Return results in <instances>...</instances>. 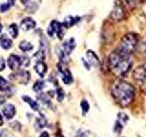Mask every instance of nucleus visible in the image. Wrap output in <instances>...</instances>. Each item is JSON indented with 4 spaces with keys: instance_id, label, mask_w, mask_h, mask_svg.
<instances>
[{
    "instance_id": "f257e3e1",
    "label": "nucleus",
    "mask_w": 146,
    "mask_h": 137,
    "mask_svg": "<svg viewBox=\"0 0 146 137\" xmlns=\"http://www.w3.org/2000/svg\"><path fill=\"white\" fill-rule=\"evenodd\" d=\"M109 67L116 75L123 76L130 71L132 66L131 55L123 54L118 49L112 51L109 56Z\"/></svg>"
},
{
    "instance_id": "f03ea898",
    "label": "nucleus",
    "mask_w": 146,
    "mask_h": 137,
    "mask_svg": "<svg viewBox=\"0 0 146 137\" xmlns=\"http://www.w3.org/2000/svg\"><path fill=\"white\" fill-rule=\"evenodd\" d=\"M111 94L121 106H128L134 99L135 90L133 86L124 80H117L113 83Z\"/></svg>"
},
{
    "instance_id": "7ed1b4c3",
    "label": "nucleus",
    "mask_w": 146,
    "mask_h": 137,
    "mask_svg": "<svg viewBox=\"0 0 146 137\" xmlns=\"http://www.w3.org/2000/svg\"><path fill=\"white\" fill-rule=\"evenodd\" d=\"M138 42L139 38L137 34L130 32V33H127L122 37L117 49L123 54L131 55V53L134 51L138 46Z\"/></svg>"
},
{
    "instance_id": "20e7f679",
    "label": "nucleus",
    "mask_w": 146,
    "mask_h": 137,
    "mask_svg": "<svg viewBox=\"0 0 146 137\" xmlns=\"http://www.w3.org/2000/svg\"><path fill=\"white\" fill-rule=\"evenodd\" d=\"M75 48H76V41L74 39L71 38L68 40H66L65 42L62 44L61 47L58 48V55L59 59H60V61L65 63L68 61V56H70V53L72 52V50Z\"/></svg>"
},
{
    "instance_id": "39448f33",
    "label": "nucleus",
    "mask_w": 146,
    "mask_h": 137,
    "mask_svg": "<svg viewBox=\"0 0 146 137\" xmlns=\"http://www.w3.org/2000/svg\"><path fill=\"white\" fill-rule=\"evenodd\" d=\"M111 17L116 21H121L125 17V7L121 0H115L111 12Z\"/></svg>"
},
{
    "instance_id": "423d86ee",
    "label": "nucleus",
    "mask_w": 146,
    "mask_h": 137,
    "mask_svg": "<svg viewBox=\"0 0 146 137\" xmlns=\"http://www.w3.org/2000/svg\"><path fill=\"white\" fill-rule=\"evenodd\" d=\"M132 77L141 88L146 91V65H141L133 70Z\"/></svg>"
},
{
    "instance_id": "0eeeda50",
    "label": "nucleus",
    "mask_w": 146,
    "mask_h": 137,
    "mask_svg": "<svg viewBox=\"0 0 146 137\" xmlns=\"http://www.w3.org/2000/svg\"><path fill=\"white\" fill-rule=\"evenodd\" d=\"M64 27L63 24L57 20H52L48 27V35L49 37H54L55 35L58 36V39H62L64 36Z\"/></svg>"
},
{
    "instance_id": "6e6552de",
    "label": "nucleus",
    "mask_w": 146,
    "mask_h": 137,
    "mask_svg": "<svg viewBox=\"0 0 146 137\" xmlns=\"http://www.w3.org/2000/svg\"><path fill=\"white\" fill-rule=\"evenodd\" d=\"M58 70L59 71L61 75V79L62 81L64 82L65 84H71L73 82V77L71 75V73L70 71V70L66 67L65 63L64 62H59L58 63Z\"/></svg>"
},
{
    "instance_id": "1a4fd4ad",
    "label": "nucleus",
    "mask_w": 146,
    "mask_h": 137,
    "mask_svg": "<svg viewBox=\"0 0 146 137\" xmlns=\"http://www.w3.org/2000/svg\"><path fill=\"white\" fill-rule=\"evenodd\" d=\"M7 65L9 68L12 70H17L22 66V59L21 57L15 54H11L7 59Z\"/></svg>"
},
{
    "instance_id": "9d476101",
    "label": "nucleus",
    "mask_w": 146,
    "mask_h": 137,
    "mask_svg": "<svg viewBox=\"0 0 146 137\" xmlns=\"http://www.w3.org/2000/svg\"><path fill=\"white\" fill-rule=\"evenodd\" d=\"M12 76H14L16 80H18L20 83H23V84H27L30 80V73L29 71L23 70L17 71V73H14Z\"/></svg>"
},
{
    "instance_id": "9b49d317",
    "label": "nucleus",
    "mask_w": 146,
    "mask_h": 137,
    "mask_svg": "<svg viewBox=\"0 0 146 137\" xmlns=\"http://www.w3.org/2000/svg\"><path fill=\"white\" fill-rule=\"evenodd\" d=\"M86 61L89 63V65H90V66H94V67L99 66V63H100L99 57H98V55L93 51V50H90V49L87 50Z\"/></svg>"
},
{
    "instance_id": "f8f14e48",
    "label": "nucleus",
    "mask_w": 146,
    "mask_h": 137,
    "mask_svg": "<svg viewBox=\"0 0 146 137\" xmlns=\"http://www.w3.org/2000/svg\"><path fill=\"white\" fill-rule=\"evenodd\" d=\"M36 21L33 19V18H31L29 17L23 18V19L21 20V23H20L21 29L24 31H29V30L33 29L36 27Z\"/></svg>"
},
{
    "instance_id": "ddd939ff",
    "label": "nucleus",
    "mask_w": 146,
    "mask_h": 137,
    "mask_svg": "<svg viewBox=\"0 0 146 137\" xmlns=\"http://www.w3.org/2000/svg\"><path fill=\"white\" fill-rule=\"evenodd\" d=\"M3 114L7 120H11V119L16 115V107L10 103L5 105L3 108Z\"/></svg>"
},
{
    "instance_id": "4468645a",
    "label": "nucleus",
    "mask_w": 146,
    "mask_h": 137,
    "mask_svg": "<svg viewBox=\"0 0 146 137\" xmlns=\"http://www.w3.org/2000/svg\"><path fill=\"white\" fill-rule=\"evenodd\" d=\"M80 20V17L77 16H68L64 18V21L62 22V24L65 29H68V27H71L74 25H76L78 22Z\"/></svg>"
},
{
    "instance_id": "2eb2a0df",
    "label": "nucleus",
    "mask_w": 146,
    "mask_h": 137,
    "mask_svg": "<svg viewBox=\"0 0 146 137\" xmlns=\"http://www.w3.org/2000/svg\"><path fill=\"white\" fill-rule=\"evenodd\" d=\"M34 68L36 72L38 74V76H40L41 78H43L48 71V66L44 61H38L36 63Z\"/></svg>"
},
{
    "instance_id": "dca6fc26",
    "label": "nucleus",
    "mask_w": 146,
    "mask_h": 137,
    "mask_svg": "<svg viewBox=\"0 0 146 137\" xmlns=\"http://www.w3.org/2000/svg\"><path fill=\"white\" fill-rule=\"evenodd\" d=\"M34 57L36 58V59L38 61H44L45 57H46V49H45L43 40L40 41V48L38 49V51L34 55Z\"/></svg>"
},
{
    "instance_id": "f3484780",
    "label": "nucleus",
    "mask_w": 146,
    "mask_h": 137,
    "mask_svg": "<svg viewBox=\"0 0 146 137\" xmlns=\"http://www.w3.org/2000/svg\"><path fill=\"white\" fill-rule=\"evenodd\" d=\"M12 40L8 38L7 35L3 34L1 37H0V45L4 49H9L12 47Z\"/></svg>"
},
{
    "instance_id": "a211bd4d",
    "label": "nucleus",
    "mask_w": 146,
    "mask_h": 137,
    "mask_svg": "<svg viewBox=\"0 0 146 137\" xmlns=\"http://www.w3.org/2000/svg\"><path fill=\"white\" fill-rule=\"evenodd\" d=\"M22 100H24L25 102H27V104H29V106L32 108V110H33V111L38 112V110H39V105H38V103L36 102V100H32L30 97H29V96H23Z\"/></svg>"
},
{
    "instance_id": "6ab92c4d",
    "label": "nucleus",
    "mask_w": 146,
    "mask_h": 137,
    "mask_svg": "<svg viewBox=\"0 0 146 137\" xmlns=\"http://www.w3.org/2000/svg\"><path fill=\"white\" fill-rule=\"evenodd\" d=\"M18 47L19 49L22 50L23 52H29V51H31L32 49H33V45H32L30 42L27 40H22L21 42L18 45Z\"/></svg>"
},
{
    "instance_id": "aec40b11",
    "label": "nucleus",
    "mask_w": 146,
    "mask_h": 137,
    "mask_svg": "<svg viewBox=\"0 0 146 137\" xmlns=\"http://www.w3.org/2000/svg\"><path fill=\"white\" fill-rule=\"evenodd\" d=\"M46 125H47V121H46V119L41 116V117H38L36 119V122H35V128L36 130H40L44 128Z\"/></svg>"
},
{
    "instance_id": "412c9836",
    "label": "nucleus",
    "mask_w": 146,
    "mask_h": 137,
    "mask_svg": "<svg viewBox=\"0 0 146 137\" xmlns=\"http://www.w3.org/2000/svg\"><path fill=\"white\" fill-rule=\"evenodd\" d=\"M8 32L9 34H10V36L12 37V38L16 39L17 35H18V27L17 26V24H11L10 26L8 27Z\"/></svg>"
},
{
    "instance_id": "4be33fe9",
    "label": "nucleus",
    "mask_w": 146,
    "mask_h": 137,
    "mask_svg": "<svg viewBox=\"0 0 146 137\" xmlns=\"http://www.w3.org/2000/svg\"><path fill=\"white\" fill-rule=\"evenodd\" d=\"M45 82L43 80H36L33 85V90L36 92H40L44 89Z\"/></svg>"
},
{
    "instance_id": "5701e85b",
    "label": "nucleus",
    "mask_w": 146,
    "mask_h": 137,
    "mask_svg": "<svg viewBox=\"0 0 146 137\" xmlns=\"http://www.w3.org/2000/svg\"><path fill=\"white\" fill-rule=\"evenodd\" d=\"M7 90H9L8 82L3 77H0V91H7Z\"/></svg>"
},
{
    "instance_id": "b1692460",
    "label": "nucleus",
    "mask_w": 146,
    "mask_h": 137,
    "mask_svg": "<svg viewBox=\"0 0 146 137\" xmlns=\"http://www.w3.org/2000/svg\"><path fill=\"white\" fill-rule=\"evenodd\" d=\"M38 99L39 100H41V102H43V104H45V105H50V100L48 99V97L47 95H45V94H39L38 96Z\"/></svg>"
},
{
    "instance_id": "393cba45",
    "label": "nucleus",
    "mask_w": 146,
    "mask_h": 137,
    "mask_svg": "<svg viewBox=\"0 0 146 137\" xmlns=\"http://www.w3.org/2000/svg\"><path fill=\"white\" fill-rule=\"evenodd\" d=\"M57 95H58V102H62L65 97V92H64L63 89L61 88H58L57 89Z\"/></svg>"
},
{
    "instance_id": "a878e982",
    "label": "nucleus",
    "mask_w": 146,
    "mask_h": 137,
    "mask_svg": "<svg viewBox=\"0 0 146 137\" xmlns=\"http://www.w3.org/2000/svg\"><path fill=\"white\" fill-rule=\"evenodd\" d=\"M80 106H81V109H82V111H83L84 113L86 112H88V111L90 110V105L88 103V102L87 100H81V102H80Z\"/></svg>"
},
{
    "instance_id": "bb28decb",
    "label": "nucleus",
    "mask_w": 146,
    "mask_h": 137,
    "mask_svg": "<svg viewBox=\"0 0 146 137\" xmlns=\"http://www.w3.org/2000/svg\"><path fill=\"white\" fill-rule=\"evenodd\" d=\"M124 1L128 6H130L131 7L133 8V7H136L137 5L139 4L140 0H124Z\"/></svg>"
},
{
    "instance_id": "cd10ccee",
    "label": "nucleus",
    "mask_w": 146,
    "mask_h": 137,
    "mask_svg": "<svg viewBox=\"0 0 146 137\" xmlns=\"http://www.w3.org/2000/svg\"><path fill=\"white\" fill-rule=\"evenodd\" d=\"M11 6L9 5L8 3H5V4H2L1 6H0V11L1 12H5L9 9V7H10Z\"/></svg>"
},
{
    "instance_id": "c85d7f7f",
    "label": "nucleus",
    "mask_w": 146,
    "mask_h": 137,
    "mask_svg": "<svg viewBox=\"0 0 146 137\" xmlns=\"http://www.w3.org/2000/svg\"><path fill=\"white\" fill-rule=\"evenodd\" d=\"M22 59V65H24L25 67H27L30 64V59L27 57H21Z\"/></svg>"
},
{
    "instance_id": "c756f323",
    "label": "nucleus",
    "mask_w": 146,
    "mask_h": 137,
    "mask_svg": "<svg viewBox=\"0 0 146 137\" xmlns=\"http://www.w3.org/2000/svg\"><path fill=\"white\" fill-rule=\"evenodd\" d=\"M5 68H6V62L2 58H0V71H3Z\"/></svg>"
},
{
    "instance_id": "7c9ffc66",
    "label": "nucleus",
    "mask_w": 146,
    "mask_h": 137,
    "mask_svg": "<svg viewBox=\"0 0 146 137\" xmlns=\"http://www.w3.org/2000/svg\"><path fill=\"white\" fill-rule=\"evenodd\" d=\"M77 137H88V134H87L85 132H78Z\"/></svg>"
},
{
    "instance_id": "2f4dec72",
    "label": "nucleus",
    "mask_w": 146,
    "mask_h": 137,
    "mask_svg": "<svg viewBox=\"0 0 146 137\" xmlns=\"http://www.w3.org/2000/svg\"><path fill=\"white\" fill-rule=\"evenodd\" d=\"M5 102H6V98H5L4 96H0V105L4 104Z\"/></svg>"
},
{
    "instance_id": "473e14b6",
    "label": "nucleus",
    "mask_w": 146,
    "mask_h": 137,
    "mask_svg": "<svg viewBox=\"0 0 146 137\" xmlns=\"http://www.w3.org/2000/svg\"><path fill=\"white\" fill-rule=\"evenodd\" d=\"M39 137H49V134H48L47 132H43L42 134L39 135Z\"/></svg>"
},
{
    "instance_id": "72a5a7b5",
    "label": "nucleus",
    "mask_w": 146,
    "mask_h": 137,
    "mask_svg": "<svg viewBox=\"0 0 146 137\" xmlns=\"http://www.w3.org/2000/svg\"><path fill=\"white\" fill-rule=\"evenodd\" d=\"M7 3L10 5V6H13V5L16 3V0H7Z\"/></svg>"
},
{
    "instance_id": "f704fd0d",
    "label": "nucleus",
    "mask_w": 146,
    "mask_h": 137,
    "mask_svg": "<svg viewBox=\"0 0 146 137\" xmlns=\"http://www.w3.org/2000/svg\"><path fill=\"white\" fill-rule=\"evenodd\" d=\"M4 123V120H3V117H2V114L0 113V126H2Z\"/></svg>"
},
{
    "instance_id": "c9c22d12",
    "label": "nucleus",
    "mask_w": 146,
    "mask_h": 137,
    "mask_svg": "<svg viewBox=\"0 0 146 137\" xmlns=\"http://www.w3.org/2000/svg\"><path fill=\"white\" fill-rule=\"evenodd\" d=\"M29 1V0H20V2H21L22 4H27Z\"/></svg>"
},
{
    "instance_id": "e433bc0d",
    "label": "nucleus",
    "mask_w": 146,
    "mask_h": 137,
    "mask_svg": "<svg viewBox=\"0 0 146 137\" xmlns=\"http://www.w3.org/2000/svg\"><path fill=\"white\" fill-rule=\"evenodd\" d=\"M2 31V25H1V23H0V32Z\"/></svg>"
}]
</instances>
